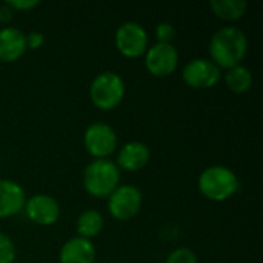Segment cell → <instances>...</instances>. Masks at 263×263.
I'll list each match as a JSON object with an SVG mask.
<instances>
[{
    "instance_id": "obj_21",
    "label": "cell",
    "mask_w": 263,
    "mask_h": 263,
    "mask_svg": "<svg viewBox=\"0 0 263 263\" xmlns=\"http://www.w3.org/2000/svg\"><path fill=\"white\" fill-rule=\"evenodd\" d=\"M6 5L15 12V11H31L35 6H39L37 0H9Z\"/></svg>"
},
{
    "instance_id": "obj_17",
    "label": "cell",
    "mask_w": 263,
    "mask_h": 263,
    "mask_svg": "<svg viewBox=\"0 0 263 263\" xmlns=\"http://www.w3.org/2000/svg\"><path fill=\"white\" fill-rule=\"evenodd\" d=\"M225 83H227L228 89L233 91L234 94H243V92L250 91V88L253 85V74L247 66L237 65L234 68L227 69Z\"/></svg>"
},
{
    "instance_id": "obj_10",
    "label": "cell",
    "mask_w": 263,
    "mask_h": 263,
    "mask_svg": "<svg viewBox=\"0 0 263 263\" xmlns=\"http://www.w3.org/2000/svg\"><path fill=\"white\" fill-rule=\"evenodd\" d=\"M23 211L26 217L39 227H51L60 217V206L57 200L48 194H34L26 199Z\"/></svg>"
},
{
    "instance_id": "obj_22",
    "label": "cell",
    "mask_w": 263,
    "mask_h": 263,
    "mask_svg": "<svg viewBox=\"0 0 263 263\" xmlns=\"http://www.w3.org/2000/svg\"><path fill=\"white\" fill-rule=\"evenodd\" d=\"M45 42V35L39 31H32L26 34V48L28 49H39Z\"/></svg>"
},
{
    "instance_id": "obj_19",
    "label": "cell",
    "mask_w": 263,
    "mask_h": 263,
    "mask_svg": "<svg viewBox=\"0 0 263 263\" xmlns=\"http://www.w3.org/2000/svg\"><path fill=\"white\" fill-rule=\"evenodd\" d=\"M165 263H199L197 256L190 250V248H177L174 250L168 257Z\"/></svg>"
},
{
    "instance_id": "obj_16",
    "label": "cell",
    "mask_w": 263,
    "mask_h": 263,
    "mask_svg": "<svg viewBox=\"0 0 263 263\" xmlns=\"http://www.w3.org/2000/svg\"><path fill=\"white\" fill-rule=\"evenodd\" d=\"M245 0H211L210 8L214 15L225 22H236L243 17L247 11Z\"/></svg>"
},
{
    "instance_id": "obj_2",
    "label": "cell",
    "mask_w": 263,
    "mask_h": 263,
    "mask_svg": "<svg viewBox=\"0 0 263 263\" xmlns=\"http://www.w3.org/2000/svg\"><path fill=\"white\" fill-rule=\"evenodd\" d=\"M120 185V170L109 159H94L83 171L85 191L96 199H108Z\"/></svg>"
},
{
    "instance_id": "obj_11",
    "label": "cell",
    "mask_w": 263,
    "mask_h": 263,
    "mask_svg": "<svg viewBox=\"0 0 263 263\" xmlns=\"http://www.w3.org/2000/svg\"><path fill=\"white\" fill-rule=\"evenodd\" d=\"M26 203L25 190L14 180L0 179V219L12 217L23 211Z\"/></svg>"
},
{
    "instance_id": "obj_3",
    "label": "cell",
    "mask_w": 263,
    "mask_h": 263,
    "mask_svg": "<svg viewBox=\"0 0 263 263\" xmlns=\"http://www.w3.org/2000/svg\"><path fill=\"white\" fill-rule=\"evenodd\" d=\"M199 191L213 202H225L239 191L237 176L223 165H213L199 176Z\"/></svg>"
},
{
    "instance_id": "obj_1",
    "label": "cell",
    "mask_w": 263,
    "mask_h": 263,
    "mask_svg": "<svg viewBox=\"0 0 263 263\" xmlns=\"http://www.w3.org/2000/svg\"><path fill=\"white\" fill-rule=\"evenodd\" d=\"M210 60L223 69L240 65L248 51V40L242 29L236 26L220 28L210 40Z\"/></svg>"
},
{
    "instance_id": "obj_18",
    "label": "cell",
    "mask_w": 263,
    "mask_h": 263,
    "mask_svg": "<svg viewBox=\"0 0 263 263\" xmlns=\"http://www.w3.org/2000/svg\"><path fill=\"white\" fill-rule=\"evenodd\" d=\"M15 247L9 236L0 231V263H14Z\"/></svg>"
},
{
    "instance_id": "obj_7",
    "label": "cell",
    "mask_w": 263,
    "mask_h": 263,
    "mask_svg": "<svg viewBox=\"0 0 263 263\" xmlns=\"http://www.w3.org/2000/svg\"><path fill=\"white\" fill-rule=\"evenodd\" d=\"M116 48L123 57L137 59L148 49V32L137 22H125L116 31Z\"/></svg>"
},
{
    "instance_id": "obj_14",
    "label": "cell",
    "mask_w": 263,
    "mask_h": 263,
    "mask_svg": "<svg viewBox=\"0 0 263 263\" xmlns=\"http://www.w3.org/2000/svg\"><path fill=\"white\" fill-rule=\"evenodd\" d=\"M94 260H96L94 243L79 236L65 242L59 253L60 263H94Z\"/></svg>"
},
{
    "instance_id": "obj_9",
    "label": "cell",
    "mask_w": 263,
    "mask_h": 263,
    "mask_svg": "<svg viewBox=\"0 0 263 263\" xmlns=\"http://www.w3.org/2000/svg\"><path fill=\"white\" fill-rule=\"evenodd\" d=\"M220 77V68H217L210 59H194L188 62L182 71L183 82L194 89H210L219 83Z\"/></svg>"
},
{
    "instance_id": "obj_23",
    "label": "cell",
    "mask_w": 263,
    "mask_h": 263,
    "mask_svg": "<svg viewBox=\"0 0 263 263\" xmlns=\"http://www.w3.org/2000/svg\"><path fill=\"white\" fill-rule=\"evenodd\" d=\"M12 14H14V11L6 3L0 6V23H8L12 18Z\"/></svg>"
},
{
    "instance_id": "obj_6",
    "label": "cell",
    "mask_w": 263,
    "mask_h": 263,
    "mask_svg": "<svg viewBox=\"0 0 263 263\" xmlns=\"http://www.w3.org/2000/svg\"><path fill=\"white\" fill-rule=\"evenodd\" d=\"M83 145L94 159H108L116 153L117 134L108 123L96 122L86 128L83 134Z\"/></svg>"
},
{
    "instance_id": "obj_12",
    "label": "cell",
    "mask_w": 263,
    "mask_h": 263,
    "mask_svg": "<svg viewBox=\"0 0 263 263\" xmlns=\"http://www.w3.org/2000/svg\"><path fill=\"white\" fill-rule=\"evenodd\" d=\"M149 157H151V151L145 143L128 142L119 149L116 165L119 170L136 173L146 166V163L149 162Z\"/></svg>"
},
{
    "instance_id": "obj_5",
    "label": "cell",
    "mask_w": 263,
    "mask_h": 263,
    "mask_svg": "<svg viewBox=\"0 0 263 263\" xmlns=\"http://www.w3.org/2000/svg\"><path fill=\"white\" fill-rule=\"evenodd\" d=\"M142 191L134 185H119L108 197V211L112 219L126 222L137 216L142 208Z\"/></svg>"
},
{
    "instance_id": "obj_20",
    "label": "cell",
    "mask_w": 263,
    "mask_h": 263,
    "mask_svg": "<svg viewBox=\"0 0 263 263\" xmlns=\"http://www.w3.org/2000/svg\"><path fill=\"white\" fill-rule=\"evenodd\" d=\"M156 37L160 43H171L176 37V28L168 22H162L156 26Z\"/></svg>"
},
{
    "instance_id": "obj_8",
    "label": "cell",
    "mask_w": 263,
    "mask_h": 263,
    "mask_svg": "<svg viewBox=\"0 0 263 263\" xmlns=\"http://www.w3.org/2000/svg\"><path fill=\"white\" fill-rule=\"evenodd\" d=\"M179 65V52L173 43H154L145 52V66L154 77L174 74Z\"/></svg>"
},
{
    "instance_id": "obj_15",
    "label": "cell",
    "mask_w": 263,
    "mask_h": 263,
    "mask_svg": "<svg viewBox=\"0 0 263 263\" xmlns=\"http://www.w3.org/2000/svg\"><path fill=\"white\" fill-rule=\"evenodd\" d=\"M103 225H105V220H103V216H102L100 211H97V210H85L77 219L76 230H77L79 237L92 240L94 237H97L102 233Z\"/></svg>"
},
{
    "instance_id": "obj_13",
    "label": "cell",
    "mask_w": 263,
    "mask_h": 263,
    "mask_svg": "<svg viewBox=\"0 0 263 263\" xmlns=\"http://www.w3.org/2000/svg\"><path fill=\"white\" fill-rule=\"evenodd\" d=\"M26 34L17 28L5 26L0 29V62L12 63L26 52Z\"/></svg>"
},
{
    "instance_id": "obj_4",
    "label": "cell",
    "mask_w": 263,
    "mask_h": 263,
    "mask_svg": "<svg viewBox=\"0 0 263 263\" xmlns=\"http://www.w3.org/2000/svg\"><path fill=\"white\" fill-rule=\"evenodd\" d=\"M89 97L96 108L111 111L117 108L125 97V82L114 71L99 72L91 82Z\"/></svg>"
}]
</instances>
